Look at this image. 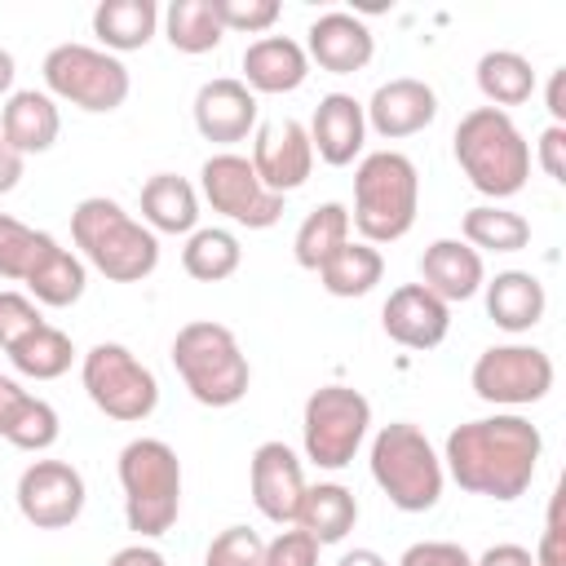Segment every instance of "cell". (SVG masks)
I'll return each instance as SVG.
<instances>
[{
    "instance_id": "1",
    "label": "cell",
    "mask_w": 566,
    "mask_h": 566,
    "mask_svg": "<svg viewBox=\"0 0 566 566\" xmlns=\"http://www.w3.org/2000/svg\"><path fill=\"white\" fill-rule=\"evenodd\" d=\"M544 455V433L517 411H495L482 420H464L447 433L442 469L451 482L482 500H517L531 491Z\"/></svg>"
},
{
    "instance_id": "2",
    "label": "cell",
    "mask_w": 566,
    "mask_h": 566,
    "mask_svg": "<svg viewBox=\"0 0 566 566\" xmlns=\"http://www.w3.org/2000/svg\"><path fill=\"white\" fill-rule=\"evenodd\" d=\"M71 239L80 261L111 283H142L159 265V234L106 195H88L71 208Z\"/></svg>"
},
{
    "instance_id": "3",
    "label": "cell",
    "mask_w": 566,
    "mask_h": 566,
    "mask_svg": "<svg viewBox=\"0 0 566 566\" xmlns=\"http://www.w3.org/2000/svg\"><path fill=\"white\" fill-rule=\"evenodd\" d=\"M451 150H455V164L478 195L500 203V199H513L517 190H526L531 142L522 137V128L513 124L509 111L473 106L469 115H460Z\"/></svg>"
},
{
    "instance_id": "4",
    "label": "cell",
    "mask_w": 566,
    "mask_h": 566,
    "mask_svg": "<svg viewBox=\"0 0 566 566\" xmlns=\"http://www.w3.org/2000/svg\"><path fill=\"white\" fill-rule=\"evenodd\" d=\"M420 212V172L402 150H371L354 168V212L349 226L363 243H398Z\"/></svg>"
},
{
    "instance_id": "5",
    "label": "cell",
    "mask_w": 566,
    "mask_h": 566,
    "mask_svg": "<svg viewBox=\"0 0 566 566\" xmlns=\"http://www.w3.org/2000/svg\"><path fill=\"white\" fill-rule=\"evenodd\" d=\"M172 367H177L181 385L190 389V398L212 411L243 402V394L252 385L248 354L239 349L234 332L212 318H195L172 336Z\"/></svg>"
},
{
    "instance_id": "6",
    "label": "cell",
    "mask_w": 566,
    "mask_h": 566,
    "mask_svg": "<svg viewBox=\"0 0 566 566\" xmlns=\"http://www.w3.org/2000/svg\"><path fill=\"white\" fill-rule=\"evenodd\" d=\"M367 464H371V482L402 513H429L442 500V486H447L442 455L433 451V442L424 438V429H416L411 420L385 424L371 438Z\"/></svg>"
},
{
    "instance_id": "7",
    "label": "cell",
    "mask_w": 566,
    "mask_h": 566,
    "mask_svg": "<svg viewBox=\"0 0 566 566\" xmlns=\"http://www.w3.org/2000/svg\"><path fill=\"white\" fill-rule=\"evenodd\" d=\"M119 486H124V522L142 539H159L172 531L181 513V460L164 438H133L119 451Z\"/></svg>"
},
{
    "instance_id": "8",
    "label": "cell",
    "mask_w": 566,
    "mask_h": 566,
    "mask_svg": "<svg viewBox=\"0 0 566 566\" xmlns=\"http://www.w3.org/2000/svg\"><path fill=\"white\" fill-rule=\"evenodd\" d=\"M44 88L53 102H71L88 115H111L128 102V88H133V75L128 66L106 53V49H93V44H53L44 53Z\"/></svg>"
},
{
    "instance_id": "9",
    "label": "cell",
    "mask_w": 566,
    "mask_h": 566,
    "mask_svg": "<svg viewBox=\"0 0 566 566\" xmlns=\"http://www.w3.org/2000/svg\"><path fill=\"white\" fill-rule=\"evenodd\" d=\"M80 380H84L88 402L102 416L119 420V424L150 420L155 407H159V380H155V371L128 345H119V340L93 345L80 358Z\"/></svg>"
},
{
    "instance_id": "10",
    "label": "cell",
    "mask_w": 566,
    "mask_h": 566,
    "mask_svg": "<svg viewBox=\"0 0 566 566\" xmlns=\"http://www.w3.org/2000/svg\"><path fill=\"white\" fill-rule=\"evenodd\" d=\"M367 429H371V402L354 385H318L305 398L301 442H305L310 464L332 469V473L354 464L358 447L367 442Z\"/></svg>"
},
{
    "instance_id": "11",
    "label": "cell",
    "mask_w": 566,
    "mask_h": 566,
    "mask_svg": "<svg viewBox=\"0 0 566 566\" xmlns=\"http://www.w3.org/2000/svg\"><path fill=\"white\" fill-rule=\"evenodd\" d=\"M199 190L212 203V212H221L226 221H234L243 230H270L283 217V195L265 190L252 159L234 155V150H217L203 159Z\"/></svg>"
},
{
    "instance_id": "12",
    "label": "cell",
    "mask_w": 566,
    "mask_h": 566,
    "mask_svg": "<svg viewBox=\"0 0 566 566\" xmlns=\"http://www.w3.org/2000/svg\"><path fill=\"white\" fill-rule=\"evenodd\" d=\"M553 380H557L553 358L539 345H517V340L482 349L469 371L473 394L491 407H531V402L548 398Z\"/></svg>"
},
{
    "instance_id": "13",
    "label": "cell",
    "mask_w": 566,
    "mask_h": 566,
    "mask_svg": "<svg viewBox=\"0 0 566 566\" xmlns=\"http://www.w3.org/2000/svg\"><path fill=\"white\" fill-rule=\"evenodd\" d=\"M18 513L35 531H66L84 513V473L71 460H31L18 478Z\"/></svg>"
},
{
    "instance_id": "14",
    "label": "cell",
    "mask_w": 566,
    "mask_h": 566,
    "mask_svg": "<svg viewBox=\"0 0 566 566\" xmlns=\"http://www.w3.org/2000/svg\"><path fill=\"white\" fill-rule=\"evenodd\" d=\"M305 469L296 460V451L287 442H261L248 460V491L261 517H270L274 526H292L296 509L305 500Z\"/></svg>"
},
{
    "instance_id": "15",
    "label": "cell",
    "mask_w": 566,
    "mask_h": 566,
    "mask_svg": "<svg viewBox=\"0 0 566 566\" xmlns=\"http://www.w3.org/2000/svg\"><path fill=\"white\" fill-rule=\"evenodd\" d=\"M252 168H256L261 186L274 190V195L301 190L310 181V172H314V146H310L305 124L301 119L261 124L256 142H252Z\"/></svg>"
},
{
    "instance_id": "16",
    "label": "cell",
    "mask_w": 566,
    "mask_h": 566,
    "mask_svg": "<svg viewBox=\"0 0 566 566\" xmlns=\"http://www.w3.org/2000/svg\"><path fill=\"white\" fill-rule=\"evenodd\" d=\"M380 327L402 349H438L451 332V305L438 301L424 283H402L380 310Z\"/></svg>"
},
{
    "instance_id": "17",
    "label": "cell",
    "mask_w": 566,
    "mask_h": 566,
    "mask_svg": "<svg viewBox=\"0 0 566 566\" xmlns=\"http://www.w3.org/2000/svg\"><path fill=\"white\" fill-rule=\"evenodd\" d=\"M363 115H367V128H376L385 142H402V137L424 133L438 119V93H433V84H424L416 75H398L371 93Z\"/></svg>"
},
{
    "instance_id": "18",
    "label": "cell",
    "mask_w": 566,
    "mask_h": 566,
    "mask_svg": "<svg viewBox=\"0 0 566 566\" xmlns=\"http://www.w3.org/2000/svg\"><path fill=\"white\" fill-rule=\"evenodd\" d=\"M190 111H195L199 137L212 146H234L256 128V93L234 75H217L199 84Z\"/></svg>"
},
{
    "instance_id": "19",
    "label": "cell",
    "mask_w": 566,
    "mask_h": 566,
    "mask_svg": "<svg viewBox=\"0 0 566 566\" xmlns=\"http://www.w3.org/2000/svg\"><path fill=\"white\" fill-rule=\"evenodd\" d=\"M371 53H376V35L358 13L332 9V13H318L305 31V57L318 62V71L354 75L371 62Z\"/></svg>"
},
{
    "instance_id": "20",
    "label": "cell",
    "mask_w": 566,
    "mask_h": 566,
    "mask_svg": "<svg viewBox=\"0 0 566 566\" xmlns=\"http://www.w3.org/2000/svg\"><path fill=\"white\" fill-rule=\"evenodd\" d=\"M310 146H314V159L332 164V168H345L363 155V142H367V115H363V102L354 93H327L318 97L314 106V119H310Z\"/></svg>"
},
{
    "instance_id": "21",
    "label": "cell",
    "mask_w": 566,
    "mask_h": 566,
    "mask_svg": "<svg viewBox=\"0 0 566 566\" xmlns=\"http://www.w3.org/2000/svg\"><path fill=\"white\" fill-rule=\"evenodd\" d=\"M420 283L455 305V301H469L482 292L486 283V265H482V252H473L464 239H433L424 252H420Z\"/></svg>"
},
{
    "instance_id": "22",
    "label": "cell",
    "mask_w": 566,
    "mask_h": 566,
    "mask_svg": "<svg viewBox=\"0 0 566 566\" xmlns=\"http://www.w3.org/2000/svg\"><path fill=\"white\" fill-rule=\"evenodd\" d=\"M22 287H27V296H31L35 305L66 310V305H75V301L84 296L88 270H84V261H80L71 248H62V243L44 230V239H40V248H35V261H31L27 279H22Z\"/></svg>"
},
{
    "instance_id": "23",
    "label": "cell",
    "mask_w": 566,
    "mask_h": 566,
    "mask_svg": "<svg viewBox=\"0 0 566 566\" xmlns=\"http://www.w3.org/2000/svg\"><path fill=\"white\" fill-rule=\"evenodd\" d=\"M305 80L310 57L292 35H261L243 49V84L252 93H296Z\"/></svg>"
},
{
    "instance_id": "24",
    "label": "cell",
    "mask_w": 566,
    "mask_h": 566,
    "mask_svg": "<svg viewBox=\"0 0 566 566\" xmlns=\"http://www.w3.org/2000/svg\"><path fill=\"white\" fill-rule=\"evenodd\" d=\"M62 133V115H57V102L40 88H18L4 97V111H0V137L27 159V155H44L53 150Z\"/></svg>"
},
{
    "instance_id": "25",
    "label": "cell",
    "mask_w": 566,
    "mask_h": 566,
    "mask_svg": "<svg viewBox=\"0 0 566 566\" xmlns=\"http://www.w3.org/2000/svg\"><path fill=\"white\" fill-rule=\"evenodd\" d=\"M482 292H486V318L513 336L531 332L548 310V292L531 270H500L495 279L482 283Z\"/></svg>"
},
{
    "instance_id": "26",
    "label": "cell",
    "mask_w": 566,
    "mask_h": 566,
    "mask_svg": "<svg viewBox=\"0 0 566 566\" xmlns=\"http://www.w3.org/2000/svg\"><path fill=\"white\" fill-rule=\"evenodd\" d=\"M142 226H150L155 234H195L199 190L177 172H155L142 186Z\"/></svg>"
},
{
    "instance_id": "27",
    "label": "cell",
    "mask_w": 566,
    "mask_h": 566,
    "mask_svg": "<svg viewBox=\"0 0 566 566\" xmlns=\"http://www.w3.org/2000/svg\"><path fill=\"white\" fill-rule=\"evenodd\" d=\"M159 31V9L155 0H102L93 9V35L106 53H133L146 49Z\"/></svg>"
},
{
    "instance_id": "28",
    "label": "cell",
    "mask_w": 566,
    "mask_h": 566,
    "mask_svg": "<svg viewBox=\"0 0 566 566\" xmlns=\"http://www.w3.org/2000/svg\"><path fill=\"white\" fill-rule=\"evenodd\" d=\"M354 522H358L354 491L340 486V482H314V486H305V500H301L292 526H301L305 535H314L318 548H323V544H340L354 531Z\"/></svg>"
},
{
    "instance_id": "29",
    "label": "cell",
    "mask_w": 566,
    "mask_h": 566,
    "mask_svg": "<svg viewBox=\"0 0 566 566\" xmlns=\"http://www.w3.org/2000/svg\"><path fill=\"white\" fill-rule=\"evenodd\" d=\"M314 274H318V283H323L327 296L354 301V296H367V292L385 279V256H380V248H371V243H363V239H349V243H340Z\"/></svg>"
},
{
    "instance_id": "30",
    "label": "cell",
    "mask_w": 566,
    "mask_h": 566,
    "mask_svg": "<svg viewBox=\"0 0 566 566\" xmlns=\"http://www.w3.org/2000/svg\"><path fill=\"white\" fill-rule=\"evenodd\" d=\"M478 93L486 97V106L504 111V106H522L535 97V66L531 57L513 53V49H491L478 57Z\"/></svg>"
},
{
    "instance_id": "31",
    "label": "cell",
    "mask_w": 566,
    "mask_h": 566,
    "mask_svg": "<svg viewBox=\"0 0 566 566\" xmlns=\"http://www.w3.org/2000/svg\"><path fill=\"white\" fill-rule=\"evenodd\" d=\"M460 234L473 252H522L531 243V221L500 203H478L464 212Z\"/></svg>"
},
{
    "instance_id": "32",
    "label": "cell",
    "mask_w": 566,
    "mask_h": 566,
    "mask_svg": "<svg viewBox=\"0 0 566 566\" xmlns=\"http://www.w3.org/2000/svg\"><path fill=\"white\" fill-rule=\"evenodd\" d=\"M340 243H349V208L327 199L318 203L301 226H296V239H292V256L301 270H318Z\"/></svg>"
},
{
    "instance_id": "33",
    "label": "cell",
    "mask_w": 566,
    "mask_h": 566,
    "mask_svg": "<svg viewBox=\"0 0 566 566\" xmlns=\"http://www.w3.org/2000/svg\"><path fill=\"white\" fill-rule=\"evenodd\" d=\"M239 265H243V248H239V239H234L230 230L203 226V230L186 234L181 270H186L195 283H221V279H230Z\"/></svg>"
},
{
    "instance_id": "34",
    "label": "cell",
    "mask_w": 566,
    "mask_h": 566,
    "mask_svg": "<svg viewBox=\"0 0 566 566\" xmlns=\"http://www.w3.org/2000/svg\"><path fill=\"white\" fill-rule=\"evenodd\" d=\"M159 22H164L168 44H172L177 53H190V57H195V53H212V49L226 40L212 0H172Z\"/></svg>"
},
{
    "instance_id": "35",
    "label": "cell",
    "mask_w": 566,
    "mask_h": 566,
    "mask_svg": "<svg viewBox=\"0 0 566 566\" xmlns=\"http://www.w3.org/2000/svg\"><path fill=\"white\" fill-rule=\"evenodd\" d=\"M71 358H75V345L62 327L53 323H40L31 336H22L13 349H9V363L18 367V376L27 380H57L71 371Z\"/></svg>"
},
{
    "instance_id": "36",
    "label": "cell",
    "mask_w": 566,
    "mask_h": 566,
    "mask_svg": "<svg viewBox=\"0 0 566 566\" xmlns=\"http://www.w3.org/2000/svg\"><path fill=\"white\" fill-rule=\"evenodd\" d=\"M57 433H62V420H57V411H53V402H44V398H27V407L18 411V420H13V429L4 433V442L9 447H18V451H49L53 442H57Z\"/></svg>"
},
{
    "instance_id": "37",
    "label": "cell",
    "mask_w": 566,
    "mask_h": 566,
    "mask_svg": "<svg viewBox=\"0 0 566 566\" xmlns=\"http://www.w3.org/2000/svg\"><path fill=\"white\" fill-rule=\"evenodd\" d=\"M40 239H44V230H31L27 221L0 212V279L22 283L27 270H31V261H35Z\"/></svg>"
},
{
    "instance_id": "38",
    "label": "cell",
    "mask_w": 566,
    "mask_h": 566,
    "mask_svg": "<svg viewBox=\"0 0 566 566\" xmlns=\"http://www.w3.org/2000/svg\"><path fill=\"white\" fill-rule=\"evenodd\" d=\"M261 553H265V539L252 526H226L221 535H212L203 566H261Z\"/></svg>"
},
{
    "instance_id": "39",
    "label": "cell",
    "mask_w": 566,
    "mask_h": 566,
    "mask_svg": "<svg viewBox=\"0 0 566 566\" xmlns=\"http://www.w3.org/2000/svg\"><path fill=\"white\" fill-rule=\"evenodd\" d=\"M221 31H239V35H261L279 22V0H212Z\"/></svg>"
},
{
    "instance_id": "40",
    "label": "cell",
    "mask_w": 566,
    "mask_h": 566,
    "mask_svg": "<svg viewBox=\"0 0 566 566\" xmlns=\"http://www.w3.org/2000/svg\"><path fill=\"white\" fill-rule=\"evenodd\" d=\"M40 323H44V314H40V305H35L27 292H13V287L0 292V349H4V354H9L22 336H31Z\"/></svg>"
},
{
    "instance_id": "41",
    "label": "cell",
    "mask_w": 566,
    "mask_h": 566,
    "mask_svg": "<svg viewBox=\"0 0 566 566\" xmlns=\"http://www.w3.org/2000/svg\"><path fill=\"white\" fill-rule=\"evenodd\" d=\"M535 566H566V491L557 486L548 495V513H544V531L535 544Z\"/></svg>"
},
{
    "instance_id": "42",
    "label": "cell",
    "mask_w": 566,
    "mask_h": 566,
    "mask_svg": "<svg viewBox=\"0 0 566 566\" xmlns=\"http://www.w3.org/2000/svg\"><path fill=\"white\" fill-rule=\"evenodd\" d=\"M261 566H318V539L305 535L301 526L279 531V535L265 544Z\"/></svg>"
},
{
    "instance_id": "43",
    "label": "cell",
    "mask_w": 566,
    "mask_h": 566,
    "mask_svg": "<svg viewBox=\"0 0 566 566\" xmlns=\"http://www.w3.org/2000/svg\"><path fill=\"white\" fill-rule=\"evenodd\" d=\"M398 566H473V557L451 539H420V544L402 548Z\"/></svg>"
},
{
    "instance_id": "44",
    "label": "cell",
    "mask_w": 566,
    "mask_h": 566,
    "mask_svg": "<svg viewBox=\"0 0 566 566\" xmlns=\"http://www.w3.org/2000/svg\"><path fill=\"white\" fill-rule=\"evenodd\" d=\"M535 164L544 168V177L566 181V128L548 124V128L539 133V142H535Z\"/></svg>"
},
{
    "instance_id": "45",
    "label": "cell",
    "mask_w": 566,
    "mask_h": 566,
    "mask_svg": "<svg viewBox=\"0 0 566 566\" xmlns=\"http://www.w3.org/2000/svg\"><path fill=\"white\" fill-rule=\"evenodd\" d=\"M27 389L18 385V380H9V376H0V438L13 429V420H18V411L27 407Z\"/></svg>"
},
{
    "instance_id": "46",
    "label": "cell",
    "mask_w": 566,
    "mask_h": 566,
    "mask_svg": "<svg viewBox=\"0 0 566 566\" xmlns=\"http://www.w3.org/2000/svg\"><path fill=\"white\" fill-rule=\"evenodd\" d=\"M473 566H535V557L522 544H491L482 557H473Z\"/></svg>"
},
{
    "instance_id": "47",
    "label": "cell",
    "mask_w": 566,
    "mask_h": 566,
    "mask_svg": "<svg viewBox=\"0 0 566 566\" xmlns=\"http://www.w3.org/2000/svg\"><path fill=\"white\" fill-rule=\"evenodd\" d=\"M544 106H548L553 124H557V128H566V66H557V71L548 75V88H544Z\"/></svg>"
},
{
    "instance_id": "48",
    "label": "cell",
    "mask_w": 566,
    "mask_h": 566,
    "mask_svg": "<svg viewBox=\"0 0 566 566\" xmlns=\"http://www.w3.org/2000/svg\"><path fill=\"white\" fill-rule=\"evenodd\" d=\"M106 566H168V562H164V553L150 548V544H128V548H119Z\"/></svg>"
},
{
    "instance_id": "49",
    "label": "cell",
    "mask_w": 566,
    "mask_h": 566,
    "mask_svg": "<svg viewBox=\"0 0 566 566\" xmlns=\"http://www.w3.org/2000/svg\"><path fill=\"white\" fill-rule=\"evenodd\" d=\"M22 164H27V159L0 137V195H9V190L22 181Z\"/></svg>"
},
{
    "instance_id": "50",
    "label": "cell",
    "mask_w": 566,
    "mask_h": 566,
    "mask_svg": "<svg viewBox=\"0 0 566 566\" xmlns=\"http://www.w3.org/2000/svg\"><path fill=\"white\" fill-rule=\"evenodd\" d=\"M336 566H389V562H385L376 548H354V553H345Z\"/></svg>"
},
{
    "instance_id": "51",
    "label": "cell",
    "mask_w": 566,
    "mask_h": 566,
    "mask_svg": "<svg viewBox=\"0 0 566 566\" xmlns=\"http://www.w3.org/2000/svg\"><path fill=\"white\" fill-rule=\"evenodd\" d=\"M13 75H18V62H13V53H9V49H0V97H9V93H13Z\"/></svg>"
}]
</instances>
